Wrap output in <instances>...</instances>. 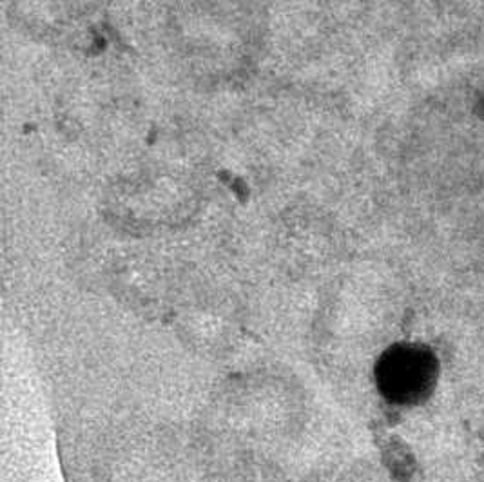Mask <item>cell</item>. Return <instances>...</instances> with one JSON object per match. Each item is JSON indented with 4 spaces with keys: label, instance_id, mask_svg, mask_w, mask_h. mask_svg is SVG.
Here are the masks:
<instances>
[{
    "label": "cell",
    "instance_id": "obj_1",
    "mask_svg": "<svg viewBox=\"0 0 484 482\" xmlns=\"http://www.w3.org/2000/svg\"><path fill=\"white\" fill-rule=\"evenodd\" d=\"M373 379L384 401L415 406L432 395L439 379V359L421 343H395L379 356Z\"/></svg>",
    "mask_w": 484,
    "mask_h": 482
}]
</instances>
